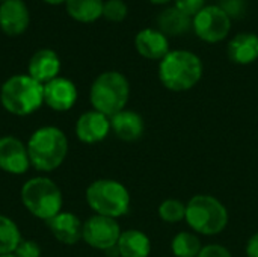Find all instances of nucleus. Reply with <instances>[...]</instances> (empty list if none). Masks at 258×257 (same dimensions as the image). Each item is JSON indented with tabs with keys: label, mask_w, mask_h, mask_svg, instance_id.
<instances>
[{
	"label": "nucleus",
	"mask_w": 258,
	"mask_h": 257,
	"mask_svg": "<svg viewBox=\"0 0 258 257\" xmlns=\"http://www.w3.org/2000/svg\"><path fill=\"white\" fill-rule=\"evenodd\" d=\"M203 73L201 58L190 50H171L159 62V79L166 89L174 92H184L197 86Z\"/></svg>",
	"instance_id": "nucleus-1"
},
{
	"label": "nucleus",
	"mask_w": 258,
	"mask_h": 257,
	"mask_svg": "<svg viewBox=\"0 0 258 257\" xmlns=\"http://www.w3.org/2000/svg\"><path fill=\"white\" fill-rule=\"evenodd\" d=\"M30 167L41 173L57 170L68 155V138L59 127L44 126L36 129L27 141Z\"/></svg>",
	"instance_id": "nucleus-2"
},
{
	"label": "nucleus",
	"mask_w": 258,
	"mask_h": 257,
	"mask_svg": "<svg viewBox=\"0 0 258 257\" xmlns=\"http://www.w3.org/2000/svg\"><path fill=\"white\" fill-rule=\"evenodd\" d=\"M0 103L6 112L27 117L44 105V85L29 74L11 76L0 88Z\"/></svg>",
	"instance_id": "nucleus-3"
},
{
	"label": "nucleus",
	"mask_w": 258,
	"mask_h": 257,
	"mask_svg": "<svg viewBox=\"0 0 258 257\" xmlns=\"http://www.w3.org/2000/svg\"><path fill=\"white\" fill-rule=\"evenodd\" d=\"M184 220L197 235L216 236L228 226L230 215L219 198L209 194H198L187 201Z\"/></svg>",
	"instance_id": "nucleus-4"
},
{
	"label": "nucleus",
	"mask_w": 258,
	"mask_h": 257,
	"mask_svg": "<svg viewBox=\"0 0 258 257\" xmlns=\"http://www.w3.org/2000/svg\"><path fill=\"white\" fill-rule=\"evenodd\" d=\"M130 97V83L119 71H104L95 77L89 89V101L94 111L113 117L125 109Z\"/></svg>",
	"instance_id": "nucleus-5"
},
{
	"label": "nucleus",
	"mask_w": 258,
	"mask_h": 257,
	"mask_svg": "<svg viewBox=\"0 0 258 257\" xmlns=\"http://www.w3.org/2000/svg\"><path fill=\"white\" fill-rule=\"evenodd\" d=\"M23 206L36 218L50 221L62 212V191L48 177L36 176L29 179L21 188Z\"/></svg>",
	"instance_id": "nucleus-6"
},
{
	"label": "nucleus",
	"mask_w": 258,
	"mask_h": 257,
	"mask_svg": "<svg viewBox=\"0 0 258 257\" xmlns=\"http://www.w3.org/2000/svg\"><path fill=\"white\" fill-rule=\"evenodd\" d=\"M86 203L95 212L109 218H119L130 209V192L118 180L98 179L86 188Z\"/></svg>",
	"instance_id": "nucleus-7"
},
{
	"label": "nucleus",
	"mask_w": 258,
	"mask_h": 257,
	"mask_svg": "<svg viewBox=\"0 0 258 257\" xmlns=\"http://www.w3.org/2000/svg\"><path fill=\"white\" fill-rule=\"evenodd\" d=\"M231 21L233 20L218 5H206V8L192 18V29L201 41L218 44L228 36Z\"/></svg>",
	"instance_id": "nucleus-8"
},
{
	"label": "nucleus",
	"mask_w": 258,
	"mask_h": 257,
	"mask_svg": "<svg viewBox=\"0 0 258 257\" xmlns=\"http://www.w3.org/2000/svg\"><path fill=\"white\" fill-rule=\"evenodd\" d=\"M121 233L122 230L119 227V223L115 218H109L103 215H92L83 223L82 239L91 248L107 251L116 247Z\"/></svg>",
	"instance_id": "nucleus-9"
},
{
	"label": "nucleus",
	"mask_w": 258,
	"mask_h": 257,
	"mask_svg": "<svg viewBox=\"0 0 258 257\" xmlns=\"http://www.w3.org/2000/svg\"><path fill=\"white\" fill-rule=\"evenodd\" d=\"M30 168V159L27 153V145L12 135H5L0 138V170L12 174L21 176Z\"/></svg>",
	"instance_id": "nucleus-10"
},
{
	"label": "nucleus",
	"mask_w": 258,
	"mask_h": 257,
	"mask_svg": "<svg viewBox=\"0 0 258 257\" xmlns=\"http://www.w3.org/2000/svg\"><path fill=\"white\" fill-rule=\"evenodd\" d=\"M76 136L80 142L97 144L107 138L110 132V118L98 111H86L76 121Z\"/></svg>",
	"instance_id": "nucleus-11"
},
{
	"label": "nucleus",
	"mask_w": 258,
	"mask_h": 257,
	"mask_svg": "<svg viewBox=\"0 0 258 257\" xmlns=\"http://www.w3.org/2000/svg\"><path fill=\"white\" fill-rule=\"evenodd\" d=\"M77 97V86L67 77L59 76L44 85V105L56 112L70 111L76 105Z\"/></svg>",
	"instance_id": "nucleus-12"
},
{
	"label": "nucleus",
	"mask_w": 258,
	"mask_h": 257,
	"mask_svg": "<svg viewBox=\"0 0 258 257\" xmlns=\"http://www.w3.org/2000/svg\"><path fill=\"white\" fill-rule=\"evenodd\" d=\"M30 23V14L23 0H6L0 3V29L9 36L24 33Z\"/></svg>",
	"instance_id": "nucleus-13"
},
{
	"label": "nucleus",
	"mask_w": 258,
	"mask_h": 257,
	"mask_svg": "<svg viewBox=\"0 0 258 257\" xmlns=\"http://www.w3.org/2000/svg\"><path fill=\"white\" fill-rule=\"evenodd\" d=\"M135 47L138 53L150 61H162L169 50V39L159 29L145 27L135 36Z\"/></svg>",
	"instance_id": "nucleus-14"
},
{
	"label": "nucleus",
	"mask_w": 258,
	"mask_h": 257,
	"mask_svg": "<svg viewBox=\"0 0 258 257\" xmlns=\"http://www.w3.org/2000/svg\"><path fill=\"white\" fill-rule=\"evenodd\" d=\"M60 59L51 48H41L32 55L27 65V74L36 82L45 85L50 80L59 77Z\"/></svg>",
	"instance_id": "nucleus-15"
},
{
	"label": "nucleus",
	"mask_w": 258,
	"mask_h": 257,
	"mask_svg": "<svg viewBox=\"0 0 258 257\" xmlns=\"http://www.w3.org/2000/svg\"><path fill=\"white\" fill-rule=\"evenodd\" d=\"M47 224L54 239L65 245H74L82 239L83 223L71 212H60L47 221Z\"/></svg>",
	"instance_id": "nucleus-16"
},
{
	"label": "nucleus",
	"mask_w": 258,
	"mask_h": 257,
	"mask_svg": "<svg viewBox=\"0 0 258 257\" xmlns=\"http://www.w3.org/2000/svg\"><path fill=\"white\" fill-rule=\"evenodd\" d=\"M110 130L125 142H133L142 138L145 132V123L144 118L130 109H124L113 117H110Z\"/></svg>",
	"instance_id": "nucleus-17"
},
{
	"label": "nucleus",
	"mask_w": 258,
	"mask_h": 257,
	"mask_svg": "<svg viewBox=\"0 0 258 257\" xmlns=\"http://www.w3.org/2000/svg\"><path fill=\"white\" fill-rule=\"evenodd\" d=\"M228 58L237 65H249L258 59V35L252 32L237 33L228 42Z\"/></svg>",
	"instance_id": "nucleus-18"
},
{
	"label": "nucleus",
	"mask_w": 258,
	"mask_h": 257,
	"mask_svg": "<svg viewBox=\"0 0 258 257\" xmlns=\"http://www.w3.org/2000/svg\"><path fill=\"white\" fill-rule=\"evenodd\" d=\"M116 248L119 257H148L151 253V241L142 230L128 229L121 233Z\"/></svg>",
	"instance_id": "nucleus-19"
},
{
	"label": "nucleus",
	"mask_w": 258,
	"mask_h": 257,
	"mask_svg": "<svg viewBox=\"0 0 258 257\" xmlns=\"http://www.w3.org/2000/svg\"><path fill=\"white\" fill-rule=\"evenodd\" d=\"M157 29L166 36H181L192 29V18L180 12L175 6H169L157 15Z\"/></svg>",
	"instance_id": "nucleus-20"
},
{
	"label": "nucleus",
	"mask_w": 258,
	"mask_h": 257,
	"mask_svg": "<svg viewBox=\"0 0 258 257\" xmlns=\"http://www.w3.org/2000/svg\"><path fill=\"white\" fill-rule=\"evenodd\" d=\"M103 0H67L65 9L68 15L79 23H94L103 17Z\"/></svg>",
	"instance_id": "nucleus-21"
},
{
	"label": "nucleus",
	"mask_w": 258,
	"mask_h": 257,
	"mask_svg": "<svg viewBox=\"0 0 258 257\" xmlns=\"http://www.w3.org/2000/svg\"><path fill=\"white\" fill-rule=\"evenodd\" d=\"M171 250L175 257H198L203 244L195 232H178L171 241Z\"/></svg>",
	"instance_id": "nucleus-22"
},
{
	"label": "nucleus",
	"mask_w": 258,
	"mask_h": 257,
	"mask_svg": "<svg viewBox=\"0 0 258 257\" xmlns=\"http://www.w3.org/2000/svg\"><path fill=\"white\" fill-rule=\"evenodd\" d=\"M21 241L23 238L17 223L6 215H0V256L14 253Z\"/></svg>",
	"instance_id": "nucleus-23"
},
{
	"label": "nucleus",
	"mask_w": 258,
	"mask_h": 257,
	"mask_svg": "<svg viewBox=\"0 0 258 257\" xmlns=\"http://www.w3.org/2000/svg\"><path fill=\"white\" fill-rule=\"evenodd\" d=\"M157 214L162 221L169 224H177L186 218V204L177 198H168L159 204Z\"/></svg>",
	"instance_id": "nucleus-24"
},
{
	"label": "nucleus",
	"mask_w": 258,
	"mask_h": 257,
	"mask_svg": "<svg viewBox=\"0 0 258 257\" xmlns=\"http://www.w3.org/2000/svg\"><path fill=\"white\" fill-rule=\"evenodd\" d=\"M128 14V6L124 0H106L103 6V17L112 23H121Z\"/></svg>",
	"instance_id": "nucleus-25"
},
{
	"label": "nucleus",
	"mask_w": 258,
	"mask_h": 257,
	"mask_svg": "<svg viewBox=\"0 0 258 257\" xmlns=\"http://www.w3.org/2000/svg\"><path fill=\"white\" fill-rule=\"evenodd\" d=\"M231 20H239L246 14L248 2L246 0H219L218 5Z\"/></svg>",
	"instance_id": "nucleus-26"
},
{
	"label": "nucleus",
	"mask_w": 258,
	"mask_h": 257,
	"mask_svg": "<svg viewBox=\"0 0 258 257\" xmlns=\"http://www.w3.org/2000/svg\"><path fill=\"white\" fill-rule=\"evenodd\" d=\"M174 6L189 18H194L203 8H206V0H174Z\"/></svg>",
	"instance_id": "nucleus-27"
},
{
	"label": "nucleus",
	"mask_w": 258,
	"mask_h": 257,
	"mask_svg": "<svg viewBox=\"0 0 258 257\" xmlns=\"http://www.w3.org/2000/svg\"><path fill=\"white\" fill-rule=\"evenodd\" d=\"M14 254L17 257H41V247L32 239H23L15 248Z\"/></svg>",
	"instance_id": "nucleus-28"
},
{
	"label": "nucleus",
	"mask_w": 258,
	"mask_h": 257,
	"mask_svg": "<svg viewBox=\"0 0 258 257\" xmlns=\"http://www.w3.org/2000/svg\"><path fill=\"white\" fill-rule=\"evenodd\" d=\"M198 257H233L230 253V250L221 244H209L206 247H203L201 253Z\"/></svg>",
	"instance_id": "nucleus-29"
},
{
	"label": "nucleus",
	"mask_w": 258,
	"mask_h": 257,
	"mask_svg": "<svg viewBox=\"0 0 258 257\" xmlns=\"http://www.w3.org/2000/svg\"><path fill=\"white\" fill-rule=\"evenodd\" d=\"M245 251L248 257H258V232L248 239Z\"/></svg>",
	"instance_id": "nucleus-30"
},
{
	"label": "nucleus",
	"mask_w": 258,
	"mask_h": 257,
	"mask_svg": "<svg viewBox=\"0 0 258 257\" xmlns=\"http://www.w3.org/2000/svg\"><path fill=\"white\" fill-rule=\"evenodd\" d=\"M150 2L154 3V5H166V3H169L172 0H150Z\"/></svg>",
	"instance_id": "nucleus-31"
},
{
	"label": "nucleus",
	"mask_w": 258,
	"mask_h": 257,
	"mask_svg": "<svg viewBox=\"0 0 258 257\" xmlns=\"http://www.w3.org/2000/svg\"><path fill=\"white\" fill-rule=\"evenodd\" d=\"M45 3H50V5H59V3H65L67 0H44Z\"/></svg>",
	"instance_id": "nucleus-32"
},
{
	"label": "nucleus",
	"mask_w": 258,
	"mask_h": 257,
	"mask_svg": "<svg viewBox=\"0 0 258 257\" xmlns=\"http://www.w3.org/2000/svg\"><path fill=\"white\" fill-rule=\"evenodd\" d=\"M0 257H17L14 253H11V254H3V256H0Z\"/></svg>",
	"instance_id": "nucleus-33"
},
{
	"label": "nucleus",
	"mask_w": 258,
	"mask_h": 257,
	"mask_svg": "<svg viewBox=\"0 0 258 257\" xmlns=\"http://www.w3.org/2000/svg\"><path fill=\"white\" fill-rule=\"evenodd\" d=\"M5 2H6V0H0V3H5Z\"/></svg>",
	"instance_id": "nucleus-34"
}]
</instances>
